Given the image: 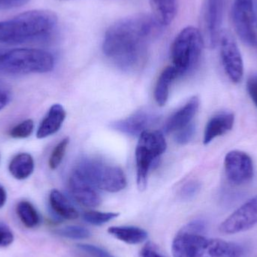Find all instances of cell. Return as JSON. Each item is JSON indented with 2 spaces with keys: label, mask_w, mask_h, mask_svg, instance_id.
<instances>
[{
  "label": "cell",
  "mask_w": 257,
  "mask_h": 257,
  "mask_svg": "<svg viewBox=\"0 0 257 257\" xmlns=\"http://www.w3.org/2000/svg\"><path fill=\"white\" fill-rule=\"evenodd\" d=\"M247 91L257 108V75H252L247 80Z\"/></svg>",
  "instance_id": "34"
},
{
  "label": "cell",
  "mask_w": 257,
  "mask_h": 257,
  "mask_svg": "<svg viewBox=\"0 0 257 257\" xmlns=\"http://www.w3.org/2000/svg\"><path fill=\"white\" fill-rule=\"evenodd\" d=\"M195 130H196V127H195L194 123L192 122L190 124L177 131V134L175 138V141L180 145H186V144L189 143L194 136Z\"/></svg>",
  "instance_id": "28"
},
{
  "label": "cell",
  "mask_w": 257,
  "mask_h": 257,
  "mask_svg": "<svg viewBox=\"0 0 257 257\" xmlns=\"http://www.w3.org/2000/svg\"><path fill=\"white\" fill-rule=\"evenodd\" d=\"M225 0H206L205 24L208 45L214 47L220 39Z\"/></svg>",
  "instance_id": "13"
},
{
  "label": "cell",
  "mask_w": 257,
  "mask_h": 257,
  "mask_svg": "<svg viewBox=\"0 0 257 257\" xmlns=\"http://www.w3.org/2000/svg\"><path fill=\"white\" fill-rule=\"evenodd\" d=\"M108 232L114 238L130 244H140L148 237L146 231L136 226H111Z\"/></svg>",
  "instance_id": "20"
},
{
  "label": "cell",
  "mask_w": 257,
  "mask_h": 257,
  "mask_svg": "<svg viewBox=\"0 0 257 257\" xmlns=\"http://www.w3.org/2000/svg\"><path fill=\"white\" fill-rule=\"evenodd\" d=\"M78 247L93 257H114L106 250L90 244H78Z\"/></svg>",
  "instance_id": "31"
},
{
  "label": "cell",
  "mask_w": 257,
  "mask_h": 257,
  "mask_svg": "<svg viewBox=\"0 0 257 257\" xmlns=\"http://www.w3.org/2000/svg\"><path fill=\"white\" fill-rule=\"evenodd\" d=\"M69 187L74 199L84 206L94 208L102 202L97 188L75 171L69 178Z\"/></svg>",
  "instance_id": "12"
},
{
  "label": "cell",
  "mask_w": 257,
  "mask_h": 257,
  "mask_svg": "<svg viewBox=\"0 0 257 257\" xmlns=\"http://www.w3.org/2000/svg\"><path fill=\"white\" fill-rule=\"evenodd\" d=\"M222 63L226 75L232 82L237 84L244 76V63L238 45L229 32L220 35Z\"/></svg>",
  "instance_id": "9"
},
{
  "label": "cell",
  "mask_w": 257,
  "mask_h": 257,
  "mask_svg": "<svg viewBox=\"0 0 257 257\" xmlns=\"http://www.w3.org/2000/svg\"><path fill=\"white\" fill-rule=\"evenodd\" d=\"M174 257H241L238 244L181 229L172 242Z\"/></svg>",
  "instance_id": "3"
},
{
  "label": "cell",
  "mask_w": 257,
  "mask_h": 257,
  "mask_svg": "<svg viewBox=\"0 0 257 257\" xmlns=\"http://www.w3.org/2000/svg\"><path fill=\"white\" fill-rule=\"evenodd\" d=\"M142 257H165L161 253L157 251V249L152 245V244H147L141 253Z\"/></svg>",
  "instance_id": "36"
},
{
  "label": "cell",
  "mask_w": 257,
  "mask_h": 257,
  "mask_svg": "<svg viewBox=\"0 0 257 257\" xmlns=\"http://www.w3.org/2000/svg\"><path fill=\"white\" fill-rule=\"evenodd\" d=\"M178 75V71L173 66H168L160 74L154 90V98L160 106H164L169 96V87Z\"/></svg>",
  "instance_id": "18"
},
{
  "label": "cell",
  "mask_w": 257,
  "mask_h": 257,
  "mask_svg": "<svg viewBox=\"0 0 257 257\" xmlns=\"http://www.w3.org/2000/svg\"><path fill=\"white\" fill-rule=\"evenodd\" d=\"M75 172L96 188L117 193L126 187V175L118 166L107 164L97 159H84L78 163Z\"/></svg>",
  "instance_id": "6"
},
{
  "label": "cell",
  "mask_w": 257,
  "mask_h": 257,
  "mask_svg": "<svg viewBox=\"0 0 257 257\" xmlns=\"http://www.w3.org/2000/svg\"><path fill=\"white\" fill-rule=\"evenodd\" d=\"M154 16L162 25L170 24L175 18L177 12L176 0H150Z\"/></svg>",
  "instance_id": "22"
},
{
  "label": "cell",
  "mask_w": 257,
  "mask_h": 257,
  "mask_svg": "<svg viewBox=\"0 0 257 257\" xmlns=\"http://www.w3.org/2000/svg\"><path fill=\"white\" fill-rule=\"evenodd\" d=\"M201 189L199 182L196 181H191L184 184L180 192V196L184 200L193 199L199 193Z\"/></svg>",
  "instance_id": "29"
},
{
  "label": "cell",
  "mask_w": 257,
  "mask_h": 257,
  "mask_svg": "<svg viewBox=\"0 0 257 257\" xmlns=\"http://www.w3.org/2000/svg\"><path fill=\"white\" fill-rule=\"evenodd\" d=\"M163 27L154 15L147 14L120 20L105 33L104 54L120 69L135 70L143 63L148 45Z\"/></svg>",
  "instance_id": "1"
},
{
  "label": "cell",
  "mask_w": 257,
  "mask_h": 257,
  "mask_svg": "<svg viewBox=\"0 0 257 257\" xmlns=\"http://www.w3.org/2000/svg\"><path fill=\"white\" fill-rule=\"evenodd\" d=\"M183 230L187 232H191V233L201 234L202 235L205 229H206V225L202 220H194L190 222L188 224L186 225L182 228Z\"/></svg>",
  "instance_id": "32"
},
{
  "label": "cell",
  "mask_w": 257,
  "mask_h": 257,
  "mask_svg": "<svg viewBox=\"0 0 257 257\" xmlns=\"http://www.w3.org/2000/svg\"><path fill=\"white\" fill-rule=\"evenodd\" d=\"M49 200L51 208L59 217L66 220H75L78 218V212L76 208L59 190H53L51 192Z\"/></svg>",
  "instance_id": "19"
},
{
  "label": "cell",
  "mask_w": 257,
  "mask_h": 257,
  "mask_svg": "<svg viewBox=\"0 0 257 257\" xmlns=\"http://www.w3.org/2000/svg\"><path fill=\"white\" fill-rule=\"evenodd\" d=\"M60 1H69V0H60Z\"/></svg>",
  "instance_id": "38"
},
{
  "label": "cell",
  "mask_w": 257,
  "mask_h": 257,
  "mask_svg": "<svg viewBox=\"0 0 257 257\" xmlns=\"http://www.w3.org/2000/svg\"><path fill=\"white\" fill-rule=\"evenodd\" d=\"M225 172L229 181L235 185H242L251 181L254 174L253 160L241 151L228 153L224 160Z\"/></svg>",
  "instance_id": "11"
},
{
  "label": "cell",
  "mask_w": 257,
  "mask_h": 257,
  "mask_svg": "<svg viewBox=\"0 0 257 257\" xmlns=\"http://www.w3.org/2000/svg\"><path fill=\"white\" fill-rule=\"evenodd\" d=\"M256 16H257V11H256Z\"/></svg>",
  "instance_id": "39"
},
{
  "label": "cell",
  "mask_w": 257,
  "mask_h": 257,
  "mask_svg": "<svg viewBox=\"0 0 257 257\" xmlns=\"http://www.w3.org/2000/svg\"><path fill=\"white\" fill-rule=\"evenodd\" d=\"M54 66L51 53L40 49L0 48V73L6 75H28L46 73Z\"/></svg>",
  "instance_id": "4"
},
{
  "label": "cell",
  "mask_w": 257,
  "mask_h": 257,
  "mask_svg": "<svg viewBox=\"0 0 257 257\" xmlns=\"http://www.w3.org/2000/svg\"><path fill=\"white\" fill-rule=\"evenodd\" d=\"M34 123L28 119L15 126L10 132V136L15 139H26L33 133Z\"/></svg>",
  "instance_id": "27"
},
{
  "label": "cell",
  "mask_w": 257,
  "mask_h": 257,
  "mask_svg": "<svg viewBox=\"0 0 257 257\" xmlns=\"http://www.w3.org/2000/svg\"><path fill=\"white\" fill-rule=\"evenodd\" d=\"M119 214L114 212H100V211H87L84 213V219L87 223L95 226H100L108 223L118 217Z\"/></svg>",
  "instance_id": "24"
},
{
  "label": "cell",
  "mask_w": 257,
  "mask_h": 257,
  "mask_svg": "<svg viewBox=\"0 0 257 257\" xmlns=\"http://www.w3.org/2000/svg\"><path fill=\"white\" fill-rule=\"evenodd\" d=\"M17 213L23 224L27 228H34L40 222V217L33 205L27 201L19 202Z\"/></svg>",
  "instance_id": "23"
},
{
  "label": "cell",
  "mask_w": 257,
  "mask_h": 257,
  "mask_svg": "<svg viewBox=\"0 0 257 257\" xmlns=\"http://www.w3.org/2000/svg\"><path fill=\"white\" fill-rule=\"evenodd\" d=\"M34 166L33 157L27 153H22L12 159L9 165V171L16 179L24 180L32 175Z\"/></svg>",
  "instance_id": "21"
},
{
  "label": "cell",
  "mask_w": 257,
  "mask_h": 257,
  "mask_svg": "<svg viewBox=\"0 0 257 257\" xmlns=\"http://www.w3.org/2000/svg\"><path fill=\"white\" fill-rule=\"evenodd\" d=\"M235 116L232 113L223 112L210 119L204 133L203 143L208 145L214 139L230 131L233 127Z\"/></svg>",
  "instance_id": "16"
},
{
  "label": "cell",
  "mask_w": 257,
  "mask_h": 257,
  "mask_svg": "<svg viewBox=\"0 0 257 257\" xmlns=\"http://www.w3.org/2000/svg\"><path fill=\"white\" fill-rule=\"evenodd\" d=\"M57 24V15L51 11H29L0 21V42L18 45L44 39L52 33Z\"/></svg>",
  "instance_id": "2"
},
{
  "label": "cell",
  "mask_w": 257,
  "mask_h": 257,
  "mask_svg": "<svg viewBox=\"0 0 257 257\" xmlns=\"http://www.w3.org/2000/svg\"><path fill=\"white\" fill-rule=\"evenodd\" d=\"M30 0H0V10L21 7L29 3Z\"/></svg>",
  "instance_id": "35"
},
{
  "label": "cell",
  "mask_w": 257,
  "mask_h": 257,
  "mask_svg": "<svg viewBox=\"0 0 257 257\" xmlns=\"http://www.w3.org/2000/svg\"><path fill=\"white\" fill-rule=\"evenodd\" d=\"M203 46V36L196 27H187L180 32L171 48L173 66L179 76L189 73L196 67Z\"/></svg>",
  "instance_id": "5"
},
{
  "label": "cell",
  "mask_w": 257,
  "mask_h": 257,
  "mask_svg": "<svg viewBox=\"0 0 257 257\" xmlns=\"http://www.w3.org/2000/svg\"><path fill=\"white\" fill-rule=\"evenodd\" d=\"M69 143V138H66L54 148L49 159V166L52 170L57 169L63 161Z\"/></svg>",
  "instance_id": "26"
},
{
  "label": "cell",
  "mask_w": 257,
  "mask_h": 257,
  "mask_svg": "<svg viewBox=\"0 0 257 257\" xmlns=\"http://www.w3.org/2000/svg\"><path fill=\"white\" fill-rule=\"evenodd\" d=\"M154 114L145 111H138L124 120L115 122L112 125L114 130L132 136H140L155 122Z\"/></svg>",
  "instance_id": "14"
},
{
  "label": "cell",
  "mask_w": 257,
  "mask_h": 257,
  "mask_svg": "<svg viewBox=\"0 0 257 257\" xmlns=\"http://www.w3.org/2000/svg\"><path fill=\"white\" fill-rule=\"evenodd\" d=\"M66 111L60 104L52 105L37 130L38 139H45L57 133L66 118Z\"/></svg>",
  "instance_id": "17"
},
{
  "label": "cell",
  "mask_w": 257,
  "mask_h": 257,
  "mask_svg": "<svg viewBox=\"0 0 257 257\" xmlns=\"http://www.w3.org/2000/svg\"><path fill=\"white\" fill-rule=\"evenodd\" d=\"M7 199V193L4 187L0 184V208L4 206Z\"/></svg>",
  "instance_id": "37"
},
{
  "label": "cell",
  "mask_w": 257,
  "mask_h": 257,
  "mask_svg": "<svg viewBox=\"0 0 257 257\" xmlns=\"http://www.w3.org/2000/svg\"><path fill=\"white\" fill-rule=\"evenodd\" d=\"M15 236L7 225L0 223V247H6L13 243Z\"/></svg>",
  "instance_id": "30"
},
{
  "label": "cell",
  "mask_w": 257,
  "mask_h": 257,
  "mask_svg": "<svg viewBox=\"0 0 257 257\" xmlns=\"http://www.w3.org/2000/svg\"><path fill=\"white\" fill-rule=\"evenodd\" d=\"M199 98L193 96L168 120L165 126L166 133L177 132L191 123L199 110Z\"/></svg>",
  "instance_id": "15"
},
{
  "label": "cell",
  "mask_w": 257,
  "mask_h": 257,
  "mask_svg": "<svg viewBox=\"0 0 257 257\" xmlns=\"http://www.w3.org/2000/svg\"><path fill=\"white\" fill-rule=\"evenodd\" d=\"M232 20L237 34L246 45L257 47V16L253 0H234Z\"/></svg>",
  "instance_id": "8"
},
{
  "label": "cell",
  "mask_w": 257,
  "mask_h": 257,
  "mask_svg": "<svg viewBox=\"0 0 257 257\" xmlns=\"http://www.w3.org/2000/svg\"><path fill=\"white\" fill-rule=\"evenodd\" d=\"M11 99L12 92L10 89L5 83L0 81V111L10 102Z\"/></svg>",
  "instance_id": "33"
},
{
  "label": "cell",
  "mask_w": 257,
  "mask_h": 257,
  "mask_svg": "<svg viewBox=\"0 0 257 257\" xmlns=\"http://www.w3.org/2000/svg\"><path fill=\"white\" fill-rule=\"evenodd\" d=\"M57 233L60 236L70 239H85L90 235V231L79 226H69L57 229Z\"/></svg>",
  "instance_id": "25"
},
{
  "label": "cell",
  "mask_w": 257,
  "mask_h": 257,
  "mask_svg": "<svg viewBox=\"0 0 257 257\" xmlns=\"http://www.w3.org/2000/svg\"><path fill=\"white\" fill-rule=\"evenodd\" d=\"M257 224V196L235 210L219 226L220 232L228 235L245 232Z\"/></svg>",
  "instance_id": "10"
},
{
  "label": "cell",
  "mask_w": 257,
  "mask_h": 257,
  "mask_svg": "<svg viewBox=\"0 0 257 257\" xmlns=\"http://www.w3.org/2000/svg\"><path fill=\"white\" fill-rule=\"evenodd\" d=\"M167 145L163 133L159 131L144 132L139 136L136 150L137 185L140 191L147 187L148 175L153 163L166 151Z\"/></svg>",
  "instance_id": "7"
}]
</instances>
